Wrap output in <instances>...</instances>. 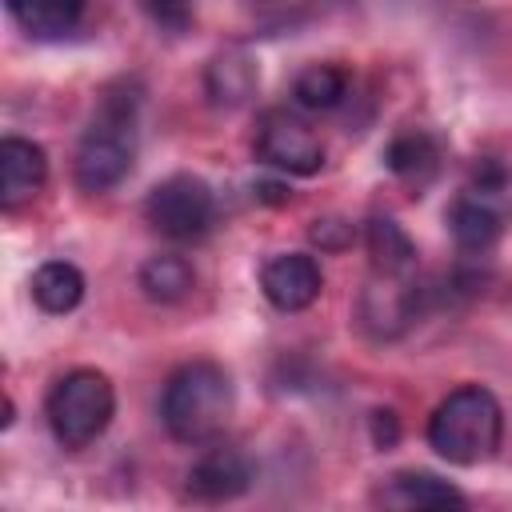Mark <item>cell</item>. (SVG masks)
Instances as JSON below:
<instances>
[{
  "instance_id": "6da1fadb",
  "label": "cell",
  "mask_w": 512,
  "mask_h": 512,
  "mask_svg": "<svg viewBox=\"0 0 512 512\" xmlns=\"http://www.w3.org/2000/svg\"><path fill=\"white\" fill-rule=\"evenodd\" d=\"M236 404V388L224 364L192 360L176 368L160 396V420L180 444H208L224 432Z\"/></svg>"
},
{
  "instance_id": "7a4b0ae2",
  "label": "cell",
  "mask_w": 512,
  "mask_h": 512,
  "mask_svg": "<svg viewBox=\"0 0 512 512\" xmlns=\"http://www.w3.org/2000/svg\"><path fill=\"white\" fill-rule=\"evenodd\" d=\"M500 436H504L500 400L480 384L452 388L428 416L432 452L456 468H476V464L492 460L500 448Z\"/></svg>"
},
{
  "instance_id": "3957f363",
  "label": "cell",
  "mask_w": 512,
  "mask_h": 512,
  "mask_svg": "<svg viewBox=\"0 0 512 512\" xmlns=\"http://www.w3.org/2000/svg\"><path fill=\"white\" fill-rule=\"evenodd\" d=\"M132 156H136V96H104L96 120L80 136L72 180L88 196L108 192L132 172Z\"/></svg>"
},
{
  "instance_id": "277c9868",
  "label": "cell",
  "mask_w": 512,
  "mask_h": 512,
  "mask_svg": "<svg viewBox=\"0 0 512 512\" xmlns=\"http://www.w3.org/2000/svg\"><path fill=\"white\" fill-rule=\"evenodd\" d=\"M112 412H116V388L96 368L64 372L52 384L48 400H44V416H48V428H52L56 444L72 448V452L100 440L104 428L112 424Z\"/></svg>"
},
{
  "instance_id": "5b68a950",
  "label": "cell",
  "mask_w": 512,
  "mask_h": 512,
  "mask_svg": "<svg viewBox=\"0 0 512 512\" xmlns=\"http://www.w3.org/2000/svg\"><path fill=\"white\" fill-rule=\"evenodd\" d=\"M144 216L148 224L164 236V240H176V244H192L200 236H208L212 220H216V200H212V188L200 180V176H168L160 180L148 200H144Z\"/></svg>"
},
{
  "instance_id": "8992f818",
  "label": "cell",
  "mask_w": 512,
  "mask_h": 512,
  "mask_svg": "<svg viewBox=\"0 0 512 512\" xmlns=\"http://www.w3.org/2000/svg\"><path fill=\"white\" fill-rule=\"evenodd\" d=\"M256 156L260 164L276 168V172H288V176H312L320 172L324 164V144L316 136V128L288 112V108H268L260 120H256Z\"/></svg>"
},
{
  "instance_id": "52a82bcc",
  "label": "cell",
  "mask_w": 512,
  "mask_h": 512,
  "mask_svg": "<svg viewBox=\"0 0 512 512\" xmlns=\"http://www.w3.org/2000/svg\"><path fill=\"white\" fill-rule=\"evenodd\" d=\"M324 288L320 264L308 252H280L260 268V292L280 312H304Z\"/></svg>"
},
{
  "instance_id": "ba28073f",
  "label": "cell",
  "mask_w": 512,
  "mask_h": 512,
  "mask_svg": "<svg viewBox=\"0 0 512 512\" xmlns=\"http://www.w3.org/2000/svg\"><path fill=\"white\" fill-rule=\"evenodd\" d=\"M248 484H252V464H248V456L240 448H208L204 456L192 460V468L184 476L188 496L192 500H204V504L232 500Z\"/></svg>"
},
{
  "instance_id": "9c48e42d",
  "label": "cell",
  "mask_w": 512,
  "mask_h": 512,
  "mask_svg": "<svg viewBox=\"0 0 512 512\" xmlns=\"http://www.w3.org/2000/svg\"><path fill=\"white\" fill-rule=\"evenodd\" d=\"M416 316V288L404 276H384L376 272V280L364 288L360 296V324L372 336H396L408 328V320Z\"/></svg>"
},
{
  "instance_id": "30bf717a",
  "label": "cell",
  "mask_w": 512,
  "mask_h": 512,
  "mask_svg": "<svg viewBox=\"0 0 512 512\" xmlns=\"http://www.w3.org/2000/svg\"><path fill=\"white\" fill-rule=\"evenodd\" d=\"M44 180H48L44 148L24 136H4L0 140V204L20 208L44 188Z\"/></svg>"
},
{
  "instance_id": "8fae6325",
  "label": "cell",
  "mask_w": 512,
  "mask_h": 512,
  "mask_svg": "<svg viewBox=\"0 0 512 512\" xmlns=\"http://www.w3.org/2000/svg\"><path fill=\"white\" fill-rule=\"evenodd\" d=\"M448 228H452V240H456V248L460 252H468V256H484L496 240H500V212L488 204V200H480V196H460V200H452V208H448Z\"/></svg>"
},
{
  "instance_id": "7c38bea8",
  "label": "cell",
  "mask_w": 512,
  "mask_h": 512,
  "mask_svg": "<svg viewBox=\"0 0 512 512\" xmlns=\"http://www.w3.org/2000/svg\"><path fill=\"white\" fill-rule=\"evenodd\" d=\"M380 504L384 508H448V504H464V492L432 472H396L380 488Z\"/></svg>"
},
{
  "instance_id": "4fadbf2b",
  "label": "cell",
  "mask_w": 512,
  "mask_h": 512,
  "mask_svg": "<svg viewBox=\"0 0 512 512\" xmlns=\"http://www.w3.org/2000/svg\"><path fill=\"white\" fill-rule=\"evenodd\" d=\"M4 8L36 40H56L84 16V0H4Z\"/></svg>"
},
{
  "instance_id": "5bb4252c",
  "label": "cell",
  "mask_w": 512,
  "mask_h": 512,
  "mask_svg": "<svg viewBox=\"0 0 512 512\" xmlns=\"http://www.w3.org/2000/svg\"><path fill=\"white\" fill-rule=\"evenodd\" d=\"M256 80H260V72L244 52H220V56H212V64L204 72V88L216 108H240L256 92Z\"/></svg>"
},
{
  "instance_id": "9a60e30c",
  "label": "cell",
  "mask_w": 512,
  "mask_h": 512,
  "mask_svg": "<svg viewBox=\"0 0 512 512\" xmlns=\"http://www.w3.org/2000/svg\"><path fill=\"white\" fill-rule=\"evenodd\" d=\"M364 244H368L372 268L384 276H408L416 264V244L392 216H372L364 228Z\"/></svg>"
},
{
  "instance_id": "2e32d148",
  "label": "cell",
  "mask_w": 512,
  "mask_h": 512,
  "mask_svg": "<svg viewBox=\"0 0 512 512\" xmlns=\"http://www.w3.org/2000/svg\"><path fill=\"white\" fill-rule=\"evenodd\" d=\"M140 292L152 300V304H180L192 288H196V272L184 256L176 252H160V256H148L140 264Z\"/></svg>"
},
{
  "instance_id": "e0dca14e",
  "label": "cell",
  "mask_w": 512,
  "mask_h": 512,
  "mask_svg": "<svg viewBox=\"0 0 512 512\" xmlns=\"http://www.w3.org/2000/svg\"><path fill=\"white\" fill-rule=\"evenodd\" d=\"M32 300L52 312V316H64L72 312L80 300H84V272L68 260H48L32 272Z\"/></svg>"
},
{
  "instance_id": "ac0fdd59",
  "label": "cell",
  "mask_w": 512,
  "mask_h": 512,
  "mask_svg": "<svg viewBox=\"0 0 512 512\" xmlns=\"http://www.w3.org/2000/svg\"><path fill=\"white\" fill-rule=\"evenodd\" d=\"M384 160H388V168H392L400 180H408V184L420 188V184H428V180L436 176V168H440V148H436V140H432L428 132L408 128V132L392 136Z\"/></svg>"
},
{
  "instance_id": "d6986e66",
  "label": "cell",
  "mask_w": 512,
  "mask_h": 512,
  "mask_svg": "<svg viewBox=\"0 0 512 512\" xmlns=\"http://www.w3.org/2000/svg\"><path fill=\"white\" fill-rule=\"evenodd\" d=\"M344 92H348V76H344V68H336V64H308V68L296 76V84H292L296 104L308 108V112H328V108H336V104L344 100Z\"/></svg>"
},
{
  "instance_id": "ffe728a7",
  "label": "cell",
  "mask_w": 512,
  "mask_h": 512,
  "mask_svg": "<svg viewBox=\"0 0 512 512\" xmlns=\"http://www.w3.org/2000/svg\"><path fill=\"white\" fill-rule=\"evenodd\" d=\"M144 8H148V16H152V24H156V28H164L168 36L188 32V28H192V20H196L192 0H144Z\"/></svg>"
},
{
  "instance_id": "44dd1931",
  "label": "cell",
  "mask_w": 512,
  "mask_h": 512,
  "mask_svg": "<svg viewBox=\"0 0 512 512\" xmlns=\"http://www.w3.org/2000/svg\"><path fill=\"white\" fill-rule=\"evenodd\" d=\"M308 236H312V244H316L320 252H344V248H348V244L356 240V228H352L348 220L324 216V220H312Z\"/></svg>"
},
{
  "instance_id": "7402d4cb",
  "label": "cell",
  "mask_w": 512,
  "mask_h": 512,
  "mask_svg": "<svg viewBox=\"0 0 512 512\" xmlns=\"http://www.w3.org/2000/svg\"><path fill=\"white\" fill-rule=\"evenodd\" d=\"M372 440H376V448H392V444L400 440V420H396V412H388V408L372 412Z\"/></svg>"
},
{
  "instance_id": "603a6c76",
  "label": "cell",
  "mask_w": 512,
  "mask_h": 512,
  "mask_svg": "<svg viewBox=\"0 0 512 512\" xmlns=\"http://www.w3.org/2000/svg\"><path fill=\"white\" fill-rule=\"evenodd\" d=\"M260 196H264V200H276V204H280V200H288L280 184H260Z\"/></svg>"
}]
</instances>
